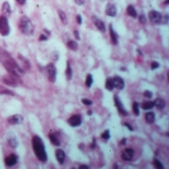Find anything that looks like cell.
<instances>
[{
    "instance_id": "6da1fadb",
    "label": "cell",
    "mask_w": 169,
    "mask_h": 169,
    "mask_svg": "<svg viewBox=\"0 0 169 169\" xmlns=\"http://www.w3.org/2000/svg\"><path fill=\"white\" fill-rule=\"evenodd\" d=\"M0 62L4 65L7 72L9 74L13 75V76L20 78L25 73L24 70L19 66L18 62L11 56V54L7 51H5L4 49L1 48H0Z\"/></svg>"
},
{
    "instance_id": "7a4b0ae2",
    "label": "cell",
    "mask_w": 169,
    "mask_h": 169,
    "mask_svg": "<svg viewBox=\"0 0 169 169\" xmlns=\"http://www.w3.org/2000/svg\"><path fill=\"white\" fill-rule=\"evenodd\" d=\"M32 145H33L34 152H35L38 159L40 160L41 162L46 163V161H48V154H46L45 144H44L43 139L39 136H34L32 139Z\"/></svg>"
},
{
    "instance_id": "3957f363",
    "label": "cell",
    "mask_w": 169,
    "mask_h": 169,
    "mask_svg": "<svg viewBox=\"0 0 169 169\" xmlns=\"http://www.w3.org/2000/svg\"><path fill=\"white\" fill-rule=\"evenodd\" d=\"M19 29L23 35L32 36L34 34V31H35V27H34L32 21L30 20L29 17L22 16L19 21Z\"/></svg>"
},
{
    "instance_id": "277c9868",
    "label": "cell",
    "mask_w": 169,
    "mask_h": 169,
    "mask_svg": "<svg viewBox=\"0 0 169 169\" xmlns=\"http://www.w3.org/2000/svg\"><path fill=\"white\" fill-rule=\"evenodd\" d=\"M10 34V26L7 17H5L4 15L0 16V35L6 37Z\"/></svg>"
},
{
    "instance_id": "5b68a950",
    "label": "cell",
    "mask_w": 169,
    "mask_h": 169,
    "mask_svg": "<svg viewBox=\"0 0 169 169\" xmlns=\"http://www.w3.org/2000/svg\"><path fill=\"white\" fill-rule=\"evenodd\" d=\"M2 81L10 87H17L21 84V80L19 77H15L11 74L4 75V76L2 77Z\"/></svg>"
},
{
    "instance_id": "8992f818",
    "label": "cell",
    "mask_w": 169,
    "mask_h": 169,
    "mask_svg": "<svg viewBox=\"0 0 169 169\" xmlns=\"http://www.w3.org/2000/svg\"><path fill=\"white\" fill-rule=\"evenodd\" d=\"M46 76H48L49 81L51 83H54L56 80V67L54 63H49L48 65L46 66Z\"/></svg>"
},
{
    "instance_id": "52a82bcc",
    "label": "cell",
    "mask_w": 169,
    "mask_h": 169,
    "mask_svg": "<svg viewBox=\"0 0 169 169\" xmlns=\"http://www.w3.org/2000/svg\"><path fill=\"white\" fill-rule=\"evenodd\" d=\"M18 61H19V66L22 68L24 71H26V70H29L31 68V62L28 59L26 56H22V54H18Z\"/></svg>"
},
{
    "instance_id": "ba28073f",
    "label": "cell",
    "mask_w": 169,
    "mask_h": 169,
    "mask_svg": "<svg viewBox=\"0 0 169 169\" xmlns=\"http://www.w3.org/2000/svg\"><path fill=\"white\" fill-rule=\"evenodd\" d=\"M149 18L150 20V22L152 24H160L161 23V18H162V15L160 14L159 12L156 11V10H151L149 13Z\"/></svg>"
},
{
    "instance_id": "9c48e42d",
    "label": "cell",
    "mask_w": 169,
    "mask_h": 169,
    "mask_svg": "<svg viewBox=\"0 0 169 169\" xmlns=\"http://www.w3.org/2000/svg\"><path fill=\"white\" fill-rule=\"evenodd\" d=\"M114 102H115L116 108L118 109V112H119L120 114H121V115H123V116H127V115H128V112H127V110L125 109L124 104H123V102H122L121 100H120L119 96H117V95L114 96Z\"/></svg>"
},
{
    "instance_id": "30bf717a",
    "label": "cell",
    "mask_w": 169,
    "mask_h": 169,
    "mask_svg": "<svg viewBox=\"0 0 169 169\" xmlns=\"http://www.w3.org/2000/svg\"><path fill=\"white\" fill-rule=\"evenodd\" d=\"M112 80H113L114 88H116V89H118V90H123L124 89L125 81H124V79L122 78V77L116 75V76H114L113 78H112Z\"/></svg>"
},
{
    "instance_id": "8fae6325",
    "label": "cell",
    "mask_w": 169,
    "mask_h": 169,
    "mask_svg": "<svg viewBox=\"0 0 169 169\" xmlns=\"http://www.w3.org/2000/svg\"><path fill=\"white\" fill-rule=\"evenodd\" d=\"M67 122L71 127H79L82 123V118L80 115H73L70 117Z\"/></svg>"
},
{
    "instance_id": "7c38bea8",
    "label": "cell",
    "mask_w": 169,
    "mask_h": 169,
    "mask_svg": "<svg viewBox=\"0 0 169 169\" xmlns=\"http://www.w3.org/2000/svg\"><path fill=\"white\" fill-rule=\"evenodd\" d=\"M23 118L22 115H19V114H15V115H12L10 116L8 119H7V121H8V123L10 125H19L23 122Z\"/></svg>"
},
{
    "instance_id": "4fadbf2b",
    "label": "cell",
    "mask_w": 169,
    "mask_h": 169,
    "mask_svg": "<svg viewBox=\"0 0 169 169\" xmlns=\"http://www.w3.org/2000/svg\"><path fill=\"white\" fill-rule=\"evenodd\" d=\"M92 20H93V23H94L95 27L97 28L100 32H102V33L106 32V26H105V24H104V22L102 20L99 19V18H97V17H95V16L92 17Z\"/></svg>"
},
{
    "instance_id": "5bb4252c",
    "label": "cell",
    "mask_w": 169,
    "mask_h": 169,
    "mask_svg": "<svg viewBox=\"0 0 169 169\" xmlns=\"http://www.w3.org/2000/svg\"><path fill=\"white\" fill-rule=\"evenodd\" d=\"M17 162H18V156L16 154H14V153H11V154H9L8 156L5 158V164L9 166V167L17 164Z\"/></svg>"
},
{
    "instance_id": "9a60e30c",
    "label": "cell",
    "mask_w": 169,
    "mask_h": 169,
    "mask_svg": "<svg viewBox=\"0 0 169 169\" xmlns=\"http://www.w3.org/2000/svg\"><path fill=\"white\" fill-rule=\"evenodd\" d=\"M134 151L132 149H126L122 153V159L124 161H131L134 157Z\"/></svg>"
},
{
    "instance_id": "2e32d148",
    "label": "cell",
    "mask_w": 169,
    "mask_h": 169,
    "mask_svg": "<svg viewBox=\"0 0 169 169\" xmlns=\"http://www.w3.org/2000/svg\"><path fill=\"white\" fill-rule=\"evenodd\" d=\"M105 12H106V14H107L108 16L115 17V16H117V12H118V11H117L116 5H114V4H112V3H109L107 5V7H106Z\"/></svg>"
},
{
    "instance_id": "e0dca14e",
    "label": "cell",
    "mask_w": 169,
    "mask_h": 169,
    "mask_svg": "<svg viewBox=\"0 0 169 169\" xmlns=\"http://www.w3.org/2000/svg\"><path fill=\"white\" fill-rule=\"evenodd\" d=\"M56 158L59 164H63L64 160H65V152L61 149H56Z\"/></svg>"
},
{
    "instance_id": "ac0fdd59",
    "label": "cell",
    "mask_w": 169,
    "mask_h": 169,
    "mask_svg": "<svg viewBox=\"0 0 169 169\" xmlns=\"http://www.w3.org/2000/svg\"><path fill=\"white\" fill-rule=\"evenodd\" d=\"M109 32H110V37H111V42L113 45H118V35L115 32V30L113 29L112 24L109 25Z\"/></svg>"
},
{
    "instance_id": "d6986e66",
    "label": "cell",
    "mask_w": 169,
    "mask_h": 169,
    "mask_svg": "<svg viewBox=\"0 0 169 169\" xmlns=\"http://www.w3.org/2000/svg\"><path fill=\"white\" fill-rule=\"evenodd\" d=\"M1 10H2V13H3V15L5 17H8L11 15V6H10L9 2L5 1L3 2V4H2V7H1Z\"/></svg>"
},
{
    "instance_id": "ffe728a7",
    "label": "cell",
    "mask_w": 169,
    "mask_h": 169,
    "mask_svg": "<svg viewBox=\"0 0 169 169\" xmlns=\"http://www.w3.org/2000/svg\"><path fill=\"white\" fill-rule=\"evenodd\" d=\"M153 104H154V106L158 109V110H162V109H164L165 105H166L165 100L162 99V98H157V99H155Z\"/></svg>"
},
{
    "instance_id": "44dd1931",
    "label": "cell",
    "mask_w": 169,
    "mask_h": 169,
    "mask_svg": "<svg viewBox=\"0 0 169 169\" xmlns=\"http://www.w3.org/2000/svg\"><path fill=\"white\" fill-rule=\"evenodd\" d=\"M7 140H8L9 145L11 147H13V149H16V147L18 146V144H19V142H18L16 137L13 136V134H11V136H9L8 137H7Z\"/></svg>"
},
{
    "instance_id": "7402d4cb",
    "label": "cell",
    "mask_w": 169,
    "mask_h": 169,
    "mask_svg": "<svg viewBox=\"0 0 169 169\" xmlns=\"http://www.w3.org/2000/svg\"><path fill=\"white\" fill-rule=\"evenodd\" d=\"M49 139H50L51 144H53L54 145H56V146L61 145V140H59L58 137L56 136V134H49Z\"/></svg>"
},
{
    "instance_id": "603a6c76",
    "label": "cell",
    "mask_w": 169,
    "mask_h": 169,
    "mask_svg": "<svg viewBox=\"0 0 169 169\" xmlns=\"http://www.w3.org/2000/svg\"><path fill=\"white\" fill-rule=\"evenodd\" d=\"M72 75H73V71H72L71 65H70V62H66V69H65V77L67 80H71L72 79Z\"/></svg>"
},
{
    "instance_id": "cb8c5ba5",
    "label": "cell",
    "mask_w": 169,
    "mask_h": 169,
    "mask_svg": "<svg viewBox=\"0 0 169 169\" xmlns=\"http://www.w3.org/2000/svg\"><path fill=\"white\" fill-rule=\"evenodd\" d=\"M144 119H145V121H146V123L153 124V123H154V121H155L154 113H153V112H147V113L145 114V116H144Z\"/></svg>"
},
{
    "instance_id": "d4e9b609",
    "label": "cell",
    "mask_w": 169,
    "mask_h": 169,
    "mask_svg": "<svg viewBox=\"0 0 169 169\" xmlns=\"http://www.w3.org/2000/svg\"><path fill=\"white\" fill-rule=\"evenodd\" d=\"M127 13H128V15H130V16L132 18H137V10L132 5H129V6L127 7Z\"/></svg>"
},
{
    "instance_id": "484cf974",
    "label": "cell",
    "mask_w": 169,
    "mask_h": 169,
    "mask_svg": "<svg viewBox=\"0 0 169 169\" xmlns=\"http://www.w3.org/2000/svg\"><path fill=\"white\" fill-rule=\"evenodd\" d=\"M58 17H59V19H61L62 24L66 25V24H67V17H66L65 13L62 11V10L58 9Z\"/></svg>"
},
{
    "instance_id": "4316f807",
    "label": "cell",
    "mask_w": 169,
    "mask_h": 169,
    "mask_svg": "<svg viewBox=\"0 0 169 169\" xmlns=\"http://www.w3.org/2000/svg\"><path fill=\"white\" fill-rule=\"evenodd\" d=\"M0 95H11V96H13L14 95V92H13L12 90L8 89V88L0 85Z\"/></svg>"
},
{
    "instance_id": "83f0119b",
    "label": "cell",
    "mask_w": 169,
    "mask_h": 169,
    "mask_svg": "<svg viewBox=\"0 0 169 169\" xmlns=\"http://www.w3.org/2000/svg\"><path fill=\"white\" fill-rule=\"evenodd\" d=\"M67 46H68L71 51H74L78 50V44H77V42L72 41V40L67 42Z\"/></svg>"
},
{
    "instance_id": "f1b7e54d",
    "label": "cell",
    "mask_w": 169,
    "mask_h": 169,
    "mask_svg": "<svg viewBox=\"0 0 169 169\" xmlns=\"http://www.w3.org/2000/svg\"><path fill=\"white\" fill-rule=\"evenodd\" d=\"M105 87L108 91H112L114 89V84H113V80H112L111 77H108L105 81Z\"/></svg>"
},
{
    "instance_id": "f546056e",
    "label": "cell",
    "mask_w": 169,
    "mask_h": 169,
    "mask_svg": "<svg viewBox=\"0 0 169 169\" xmlns=\"http://www.w3.org/2000/svg\"><path fill=\"white\" fill-rule=\"evenodd\" d=\"M154 107V104L151 101H146V102H144L142 104V108L144 109V110H150V109H152Z\"/></svg>"
},
{
    "instance_id": "4dcf8cb0",
    "label": "cell",
    "mask_w": 169,
    "mask_h": 169,
    "mask_svg": "<svg viewBox=\"0 0 169 169\" xmlns=\"http://www.w3.org/2000/svg\"><path fill=\"white\" fill-rule=\"evenodd\" d=\"M85 84L88 88H90L93 84V76L91 74H88L86 76V80H85Z\"/></svg>"
},
{
    "instance_id": "1f68e13d",
    "label": "cell",
    "mask_w": 169,
    "mask_h": 169,
    "mask_svg": "<svg viewBox=\"0 0 169 169\" xmlns=\"http://www.w3.org/2000/svg\"><path fill=\"white\" fill-rule=\"evenodd\" d=\"M153 165H154V167L156 169H164V166L161 163V161H159L156 158H154L153 159Z\"/></svg>"
},
{
    "instance_id": "d6a6232c",
    "label": "cell",
    "mask_w": 169,
    "mask_h": 169,
    "mask_svg": "<svg viewBox=\"0 0 169 169\" xmlns=\"http://www.w3.org/2000/svg\"><path fill=\"white\" fill-rule=\"evenodd\" d=\"M132 111H134V114L136 116L139 115V106L137 102H134V104H132Z\"/></svg>"
},
{
    "instance_id": "836d02e7",
    "label": "cell",
    "mask_w": 169,
    "mask_h": 169,
    "mask_svg": "<svg viewBox=\"0 0 169 169\" xmlns=\"http://www.w3.org/2000/svg\"><path fill=\"white\" fill-rule=\"evenodd\" d=\"M101 137H102L104 140H108L110 139V131H109V130H106L105 132H103V134H101Z\"/></svg>"
},
{
    "instance_id": "e575fe53",
    "label": "cell",
    "mask_w": 169,
    "mask_h": 169,
    "mask_svg": "<svg viewBox=\"0 0 169 169\" xmlns=\"http://www.w3.org/2000/svg\"><path fill=\"white\" fill-rule=\"evenodd\" d=\"M137 18H139V22L142 23V24H145V23H146V18H145V15H144V14H140Z\"/></svg>"
},
{
    "instance_id": "d590c367",
    "label": "cell",
    "mask_w": 169,
    "mask_h": 169,
    "mask_svg": "<svg viewBox=\"0 0 169 169\" xmlns=\"http://www.w3.org/2000/svg\"><path fill=\"white\" fill-rule=\"evenodd\" d=\"M152 95H153L152 92H151V91H149V90H145L144 92V96L145 98H149V99L152 97Z\"/></svg>"
},
{
    "instance_id": "8d00e7d4",
    "label": "cell",
    "mask_w": 169,
    "mask_h": 169,
    "mask_svg": "<svg viewBox=\"0 0 169 169\" xmlns=\"http://www.w3.org/2000/svg\"><path fill=\"white\" fill-rule=\"evenodd\" d=\"M81 102L84 104V105H86V106H91V105H92V101L89 100V99H86V98H83V99L81 100Z\"/></svg>"
},
{
    "instance_id": "74e56055",
    "label": "cell",
    "mask_w": 169,
    "mask_h": 169,
    "mask_svg": "<svg viewBox=\"0 0 169 169\" xmlns=\"http://www.w3.org/2000/svg\"><path fill=\"white\" fill-rule=\"evenodd\" d=\"M168 22V15H164V16H162L161 18V23L160 24H163V25H166Z\"/></svg>"
},
{
    "instance_id": "f35d334b",
    "label": "cell",
    "mask_w": 169,
    "mask_h": 169,
    "mask_svg": "<svg viewBox=\"0 0 169 169\" xmlns=\"http://www.w3.org/2000/svg\"><path fill=\"white\" fill-rule=\"evenodd\" d=\"M49 39V37L48 36H46L45 34H41L40 35V38H39V41H41V42H43V41H46Z\"/></svg>"
},
{
    "instance_id": "ab89813d",
    "label": "cell",
    "mask_w": 169,
    "mask_h": 169,
    "mask_svg": "<svg viewBox=\"0 0 169 169\" xmlns=\"http://www.w3.org/2000/svg\"><path fill=\"white\" fill-rule=\"evenodd\" d=\"M159 67V63L157 61H153L151 62V69H156Z\"/></svg>"
},
{
    "instance_id": "60d3db41",
    "label": "cell",
    "mask_w": 169,
    "mask_h": 169,
    "mask_svg": "<svg viewBox=\"0 0 169 169\" xmlns=\"http://www.w3.org/2000/svg\"><path fill=\"white\" fill-rule=\"evenodd\" d=\"M73 35H74V37H75V39H76L77 41L78 40H80V36H79V32L77 30H75V31H73Z\"/></svg>"
},
{
    "instance_id": "b9f144b4",
    "label": "cell",
    "mask_w": 169,
    "mask_h": 169,
    "mask_svg": "<svg viewBox=\"0 0 169 169\" xmlns=\"http://www.w3.org/2000/svg\"><path fill=\"white\" fill-rule=\"evenodd\" d=\"M76 21H77V24L81 25L82 24V17L80 16V15H77V16H76Z\"/></svg>"
},
{
    "instance_id": "7bdbcfd3",
    "label": "cell",
    "mask_w": 169,
    "mask_h": 169,
    "mask_svg": "<svg viewBox=\"0 0 169 169\" xmlns=\"http://www.w3.org/2000/svg\"><path fill=\"white\" fill-rule=\"evenodd\" d=\"M74 2L76 3L77 5H79V6H81L85 3V0H74Z\"/></svg>"
},
{
    "instance_id": "ee69618b",
    "label": "cell",
    "mask_w": 169,
    "mask_h": 169,
    "mask_svg": "<svg viewBox=\"0 0 169 169\" xmlns=\"http://www.w3.org/2000/svg\"><path fill=\"white\" fill-rule=\"evenodd\" d=\"M15 1H16L19 5H25V3H26V1H27V0H15Z\"/></svg>"
},
{
    "instance_id": "f6af8a7d",
    "label": "cell",
    "mask_w": 169,
    "mask_h": 169,
    "mask_svg": "<svg viewBox=\"0 0 169 169\" xmlns=\"http://www.w3.org/2000/svg\"><path fill=\"white\" fill-rule=\"evenodd\" d=\"M79 169H89V167L86 164H81L79 166Z\"/></svg>"
},
{
    "instance_id": "bcb514c9",
    "label": "cell",
    "mask_w": 169,
    "mask_h": 169,
    "mask_svg": "<svg viewBox=\"0 0 169 169\" xmlns=\"http://www.w3.org/2000/svg\"><path fill=\"white\" fill-rule=\"evenodd\" d=\"M125 126H127V128H128L130 131H134V129H132V127L131 126V125H129L128 123H125Z\"/></svg>"
},
{
    "instance_id": "7dc6e473",
    "label": "cell",
    "mask_w": 169,
    "mask_h": 169,
    "mask_svg": "<svg viewBox=\"0 0 169 169\" xmlns=\"http://www.w3.org/2000/svg\"><path fill=\"white\" fill-rule=\"evenodd\" d=\"M44 33H46L45 35L48 36V37H49V36H51V32H50V31H49L48 29H44Z\"/></svg>"
},
{
    "instance_id": "c3c4849f",
    "label": "cell",
    "mask_w": 169,
    "mask_h": 169,
    "mask_svg": "<svg viewBox=\"0 0 169 169\" xmlns=\"http://www.w3.org/2000/svg\"><path fill=\"white\" fill-rule=\"evenodd\" d=\"M91 147H92V149H94V147H95V139H93V142H92V145H91Z\"/></svg>"
},
{
    "instance_id": "681fc988",
    "label": "cell",
    "mask_w": 169,
    "mask_h": 169,
    "mask_svg": "<svg viewBox=\"0 0 169 169\" xmlns=\"http://www.w3.org/2000/svg\"><path fill=\"white\" fill-rule=\"evenodd\" d=\"M126 140H127L126 139H122V140H121V144H123V145H124L125 144H126Z\"/></svg>"
},
{
    "instance_id": "f907efd6",
    "label": "cell",
    "mask_w": 169,
    "mask_h": 169,
    "mask_svg": "<svg viewBox=\"0 0 169 169\" xmlns=\"http://www.w3.org/2000/svg\"><path fill=\"white\" fill-rule=\"evenodd\" d=\"M88 115H92V112H91V111H88Z\"/></svg>"
},
{
    "instance_id": "816d5d0a",
    "label": "cell",
    "mask_w": 169,
    "mask_h": 169,
    "mask_svg": "<svg viewBox=\"0 0 169 169\" xmlns=\"http://www.w3.org/2000/svg\"><path fill=\"white\" fill-rule=\"evenodd\" d=\"M168 1H169V0H165V2H164V4H168Z\"/></svg>"
}]
</instances>
